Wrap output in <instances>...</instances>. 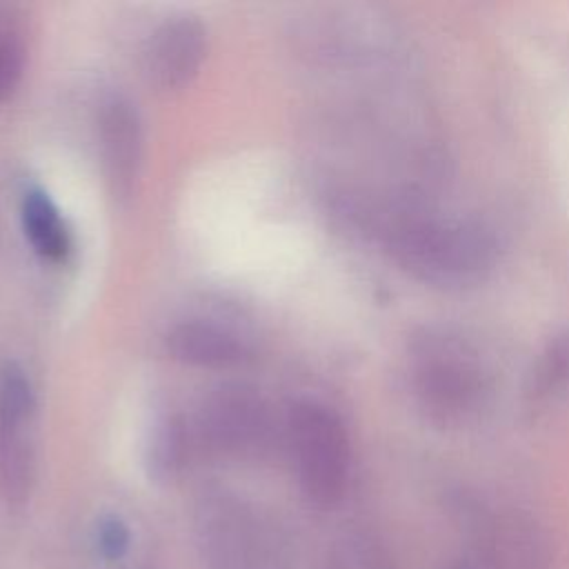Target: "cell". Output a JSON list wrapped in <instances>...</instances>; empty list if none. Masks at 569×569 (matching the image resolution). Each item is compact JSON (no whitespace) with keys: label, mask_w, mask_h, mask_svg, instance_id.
<instances>
[{"label":"cell","mask_w":569,"mask_h":569,"mask_svg":"<svg viewBox=\"0 0 569 569\" xmlns=\"http://www.w3.org/2000/svg\"><path fill=\"white\" fill-rule=\"evenodd\" d=\"M567 389H569V327L553 333L542 347V351L538 353L527 393L533 402H545L565 393Z\"/></svg>","instance_id":"11"},{"label":"cell","mask_w":569,"mask_h":569,"mask_svg":"<svg viewBox=\"0 0 569 569\" xmlns=\"http://www.w3.org/2000/svg\"><path fill=\"white\" fill-rule=\"evenodd\" d=\"M184 445H187V429L180 416L169 413L153 425L151 445H149L153 465L162 469H171L180 460Z\"/></svg>","instance_id":"13"},{"label":"cell","mask_w":569,"mask_h":569,"mask_svg":"<svg viewBox=\"0 0 569 569\" xmlns=\"http://www.w3.org/2000/svg\"><path fill=\"white\" fill-rule=\"evenodd\" d=\"M207 58V29L196 16H173L158 24L144 49L147 78L162 91L187 87Z\"/></svg>","instance_id":"5"},{"label":"cell","mask_w":569,"mask_h":569,"mask_svg":"<svg viewBox=\"0 0 569 569\" xmlns=\"http://www.w3.org/2000/svg\"><path fill=\"white\" fill-rule=\"evenodd\" d=\"M373 229L396 264L440 287L480 282L498 260L493 231L469 216L391 202L376 213Z\"/></svg>","instance_id":"1"},{"label":"cell","mask_w":569,"mask_h":569,"mask_svg":"<svg viewBox=\"0 0 569 569\" xmlns=\"http://www.w3.org/2000/svg\"><path fill=\"white\" fill-rule=\"evenodd\" d=\"M36 400L24 371L9 362L0 371V491L7 502H22L33 482Z\"/></svg>","instance_id":"4"},{"label":"cell","mask_w":569,"mask_h":569,"mask_svg":"<svg viewBox=\"0 0 569 569\" xmlns=\"http://www.w3.org/2000/svg\"><path fill=\"white\" fill-rule=\"evenodd\" d=\"M167 349L171 358L189 367L229 369L249 358V347L231 329L209 320H184L169 329Z\"/></svg>","instance_id":"8"},{"label":"cell","mask_w":569,"mask_h":569,"mask_svg":"<svg viewBox=\"0 0 569 569\" xmlns=\"http://www.w3.org/2000/svg\"><path fill=\"white\" fill-rule=\"evenodd\" d=\"M27 40L18 16L0 7V102L9 98L24 71Z\"/></svg>","instance_id":"12"},{"label":"cell","mask_w":569,"mask_h":569,"mask_svg":"<svg viewBox=\"0 0 569 569\" xmlns=\"http://www.w3.org/2000/svg\"><path fill=\"white\" fill-rule=\"evenodd\" d=\"M289 442L305 493L322 505H336L351 471V440L340 416L320 402H298L289 413Z\"/></svg>","instance_id":"3"},{"label":"cell","mask_w":569,"mask_h":569,"mask_svg":"<svg viewBox=\"0 0 569 569\" xmlns=\"http://www.w3.org/2000/svg\"><path fill=\"white\" fill-rule=\"evenodd\" d=\"M267 405L260 393L244 385H222L200 411L202 431L220 447H247L267 429Z\"/></svg>","instance_id":"7"},{"label":"cell","mask_w":569,"mask_h":569,"mask_svg":"<svg viewBox=\"0 0 569 569\" xmlns=\"http://www.w3.org/2000/svg\"><path fill=\"white\" fill-rule=\"evenodd\" d=\"M98 140L109 191L118 200H124L136 189L142 158L140 118L124 96H111L102 102L98 116Z\"/></svg>","instance_id":"6"},{"label":"cell","mask_w":569,"mask_h":569,"mask_svg":"<svg viewBox=\"0 0 569 569\" xmlns=\"http://www.w3.org/2000/svg\"><path fill=\"white\" fill-rule=\"evenodd\" d=\"M453 569H549V556L529 522L505 518L491 525L476 551Z\"/></svg>","instance_id":"9"},{"label":"cell","mask_w":569,"mask_h":569,"mask_svg":"<svg viewBox=\"0 0 569 569\" xmlns=\"http://www.w3.org/2000/svg\"><path fill=\"white\" fill-rule=\"evenodd\" d=\"M407 382L418 411L445 429L476 422L493 393L489 360L471 338L451 327H425L411 338Z\"/></svg>","instance_id":"2"},{"label":"cell","mask_w":569,"mask_h":569,"mask_svg":"<svg viewBox=\"0 0 569 569\" xmlns=\"http://www.w3.org/2000/svg\"><path fill=\"white\" fill-rule=\"evenodd\" d=\"M22 229L33 251L49 262H60L71 249L69 229L42 189H31L22 198Z\"/></svg>","instance_id":"10"},{"label":"cell","mask_w":569,"mask_h":569,"mask_svg":"<svg viewBox=\"0 0 569 569\" xmlns=\"http://www.w3.org/2000/svg\"><path fill=\"white\" fill-rule=\"evenodd\" d=\"M98 540H100V551L107 560H120L129 549V531L124 522L118 518H107L100 522Z\"/></svg>","instance_id":"14"}]
</instances>
